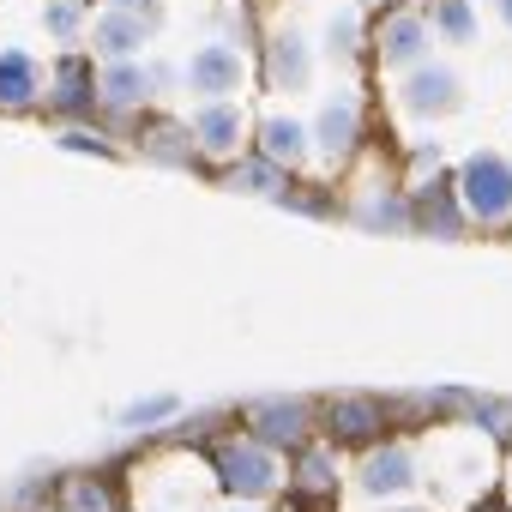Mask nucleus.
Instances as JSON below:
<instances>
[{
  "instance_id": "obj_1",
  "label": "nucleus",
  "mask_w": 512,
  "mask_h": 512,
  "mask_svg": "<svg viewBox=\"0 0 512 512\" xmlns=\"http://www.w3.org/2000/svg\"><path fill=\"white\" fill-rule=\"evenodd\" d=\"M211 482L223 494H235V506H260L290 482V470H284V458L272 446L247 440V434H223L211 446Z\"/></svg>"
},
{
  "instance_id": "obj_2",
  "label": "nucleus",
  "mask_w": 512,
  "mask_h": 512,
  "mask_svg": "<svg viewBox=\"0 0 512 512\" xmlns=\"http://www.w3.org/2000/svg\"><path fill=\"white\" fill-rule=\"evenodd\" d=\"M452 193H458V211L470 229H500L512 223V157L500 151H470L452 175Z\"/></svg>"
},
{
  "instance_id": "obj_3",
  "label": "nucleus",
  "mask_w": 512,
  "mask_h": 512,
  "mask_svg": "<svg viewBox=\"0 0 512 512\" xmlns=\"http://www.w3.org/2000/svg\"><path fill=\"white\" fill-rule=\"evenodd\" d=\"M163 31V7L157 0H139L133 13H121V7H97L91 13V25H85V55L91 61H145V49H151V37Z\"/></svg>"
},
{
  "instance_id": "obj_4",
  "label": "nucleus",
  "mask_w": 512,
  "mask_h": 512,
  "mask_svg": "<svg viewBox=\"0 0 512 512\" xmlns=\"http://www.w3.org/2000/svg\"><path fill=\"white\" fill-rule=\"evenodd\" d=\"M368 49H374V61H380L386 73L404 79L410 67L434 61V31H428L422 7H380L374 25H368Z\"/></svg>"
},
{
  "instance_id": "obj_5",
  "label": "nucleus",
  "mask_w": 512,
  "mask_h": 512,
  "mask_svg": "<svg viewBox=\"0 0 512 512\" xmlns=\"http://www.w3.org/2000/svg\"><path fill=\"white\" fill-rule=\"evenodd\" d=\"M308 428H314V404H302V398H253V404H241V434L272 446V452H302Z\"/></svg>"
},
{
  "instance_id": "obj_6",
  "label": "nucleus",
  "mask_w": 512,
  "mask_h": 512,
  "mask_svg": "<svg viewBox=\"0 0 512 512\" xmlns=\"http://www.w3.org/2000/svg\"><path fill=\"white\" fill-rule=\"evenodd\" d=\"M43 109L55 115V127L97 121V61L79 55V49H67L55 61V73H49V85H43Z\"/></svg>"
},
{
  "instance_id": "obj_7",
  "label": "nucleus",
  "mask_w": 512,
  "mask_h": 512,
  "mask_svg": "<svg viewBox=\"0 0 512 512\" xmlns=\"http://www.w3.org/2000/svg\"><path fill=\"white\" fill-rule=\"evenodd\" d=\"M181 85H187L199 103L235 97V91L247 85V55H241L229 37H211V43H199V49L187 55V67H181Z\"/></svg>"
},
{
  "instance_id": "obj_8",
  "label": "nucleus",
  "mask_w": 512,
  "mask_h": 512,
  "mask_svg": "<svg viewBox=\"0 0 512 512\" xmlns=\"http://www.w3.org/2000/svg\"><path fill=\"white\" fill-rule=\"evenodd\" d=\"M187 133H193V151L199 163H235L247 151V109L235 97H217V103H199L187 115Z\"/></svg>"
},
{
  "instance_id": "obj_9",
  "label": "nucleus",
  "mask_w": 512,
  "mask_h": 512,
  "mask_svg": "<svg viewBox=\"0 0 512 512\" xmlns=\"http://www.w3.org/2000/svg\"><path fill=\"white\" fill-rule=\"evenodd\" d=\"M398 109L416 115V121H440V115H458L464 109V79L440 61H422L398 79Z\"/></svg>"
},
{
  "instance_id": "obj_10",
  "label": "nucleus",
  "mask_w": 512,
  "mask_h": 512,
  "mask_svg": "<svg viewBox=\"0 0 512 512\" xmlns=\"http://www.w3.org/2000/svg\"><path fill=\"white\" fill-rule=\"evenodd\" d=\"M416 482H422V464H416V446H404V440H380V446H368L362 464H356V488L374 494V500H398V494H410Z\"/></svg>"
},
{
  "instance_id": "obj_11",
  "label": "nucleus",
  "mask_w": 512,
  "mask_h": 512,
  "mask_svg": "<svg viewBox=\"0 0 512 512\" xmlns=\"http://www.w3.org/2000/svg\"><path fill=\"white\" fill-rule=\"evenodd\" d=\"M326 428H332V440L338 446H380V440H392V410H386V398H362V392H350V398H332L326 404Z\"/></svg>"
},
{
  "instance_id": "obj_12",
  "label": "nucleus",
  "mask_w": 512,
  "mask_h": 512,
  "mask_svg": "<svg viewBox=\"0 0 512 512\" xmlns=\"http://www.w3.org/2000/svg\"><path fill=\"white\" fill-rule=\"evenodd\" d=\"M308 139H314V151H320V157L350 163V157H356V145H362V103H356L350 91H332V97L320 103V115L308 121Z\"/></svg>"
},
{
  "instance_id": "obj_13",
  "label": "nucleus",
  "mask_w": 512,
  "mask_h": 512,
  "mask_svg": "<svg viewBox=\"0 0 512 512\" xmlns=\"http://www.w3.org/2000/svg\"><path fill=\"white\" fill-rule=\"evenodd\" d=\"M157 103L151 61H97V115H139Z\"/></svg>"
},
{
  "instance_id": "obj_14",
  "label": "nucleus",
  "mask_w": 512,
  "mask_h": 512,
  "mask_svg": "<svg viewBox=\"0 0 512 512\" xmlns=\"http://www.w3.org/2000/svg\"><path fill=\"white\" fill-rule=\"evenodd\" d=\"M247 151H260L266 163H278V169L290 175V169H302V163L314 157V139H308V121H302V115L272 109V115L253 121V145H247Z\"/></svg>"
},
{
  "instance_id": "obj_15",
  "label": "nucleus",
  "mask_w": 512,
  "mask_h": 512,
  "mask_svg": "<svg viewBox=\"0 0 512 512\" xmlns=\"http://www.w3.org/2000/svg\"><path fill=\"white\" fill-rule=\"evenodd\" d=\"M266 85L278 97H302L314 85V43L302 31H278L266 43Z\"/></svg>"
},
{
  "instance_id": "obj_16",
  "label": "nucleus",
  "mask_w": 512,
  "mask_h": 512,
  "mask_svg": "<svg viewBox=\"0 0 512 512\" xmlns=\"http://www.w3.org/2000/svg\"><path fill=\"white\" fill-rule=\"evenodd\" d=\"M43 85H49V67L31 55V49H0V109H43Z\"/></svg>"
},
{
  "instance_id": "obj_17",
  "label": "nucleus",
  "mask_w": 512,
  "mask_h": 512,
  "mask_svg": "<svg viewBox=\"0 0 512 512\" xmlns=\"http://www.w3.org/2000/svg\"><path fill=\"white\" fill-rule=\"evenodd\" d=\"M410 229L440 235V241H458V235L470 229V223H464V211H458V193H452V181H446V175L410 193Z\"/></svg>"
},
{
  "instance_id": "obj_18",
  "label": "nucleus",
  "mask_w": 512,
  "mask_h": 512,
  "mask_svg": "<svg viewBox=\"0 0 512 512\" xmlns=\"http://www.w3.org/2000/svg\"><path fill=\"white\" fill-rule=\"evenodd\" d=\"M422 19H428L434 43H446V49H470V43L482 37L476 0H428V7H422Z\"/></svg>"
},
{
  "instance_id": "obj_19",
  "label": "nucleus",
  "mask_w": 512,
  "mask_h": 512,
  "mask_svg": "<svg viewBox=\"0 0 512 512\" xmlns=\"http://www.w3.org/2000/svg\"><path fill=\"white\" fill-rule=\"evenodd\" d=\"M139 145H145V157H151V163H163V169H199V151H193V133H187V121H169V115H157V121L139 133Z\"/></svg>"
},
{
  "instance_id": "obj_20",
  "label": "nucleus",
  "mask_w": 512,
  "mask_h": 512,
  "mask_svg": "<svg viewBox=\"0 0 512 512\" xmlns=\"http://www.w3.org/2000/svg\"><path fill=\"white\" fill-rule=\"evenodd\" d=\"M223 187L229 193H260V199H284V187H290V175L278 169V163H266L260 151H241L229 169H223Z\"/></svg>"
},
{
  "instance_id": "obj_21",
  "label": "nucleus",
  "mask_w": 512,
  "mask_h": 512,
  "mask_svg": "<svg viewBox=\"0 0 512 512\" xmlns=\"http://www.w3.org/2000/svg\"><path fill=\"white\" fill-rule=\"evenodd\" d=\"M344 211L368 229H410V193H392V187H362Z\"/></svg>"
},
{
  "instance_id": "obj_22",
  "label": "nucleus",
  "mask_w": 512,
  "mask_h": 512,
  "mask_svg": "<svg viewBox=\"0 0 512 512\" xmlns=\"http://www.w3.org/2000/svg\"><path fill=\"white\" fill-rule=\"evenodd\" d=\"M61 500H67V512H127V506H121V482H109V476H97V470L67 476V482H61Z\"/></svg>"
},
{
  "instance_id": "obj_23",
  "label": "nucleus",
  "mask_w": 512,
  "mask_h": 512,
  "mask_svg": "<svg viewBox=\"0 0 512 512\" xmlns=\"http://www.w3.org/2000/svg\"><path fill=\"white\" fill-rule=\"evenodd\" d=\"M85 25H91L85 0H49V7H43V31H49L61 49H79V43H85Z\"/></svg>"
},
{
  "instance_id": "obj_24",
  "label": "nucleus",
  "mask_w": 512,
  "mask_h": 512,
  "mask_svg": "<svg viewBox=\"0 0 512 512\" xmlns=\"http://www.w3.org/2000/svg\"><path fill=\"white\" fill-rule=\"evenodd\" d=\"M332 482H338V464H332V452H320V446H302V452H296V494H314V500H326V494H332Z\"/></svg>"
},
{
  "instance_id": "obj_25",
  "label": "nucleus",
  "mask_w": 512,
  "mask_h": 512,
  "mask_svg": "<svg viewBox=\"0 0 512 512\" xmlns=\"http://www.w3.org/2000/svg\"><path fill=\"white\" fill-rule=\"evenodd\" d=\"M368 49V25H362V13H332V25H326V55L344 67V61H356Z\"/></svg>"
},
{
  "instance_id": "obj_26",
  "label": "nucleus",
  "mask_w": 512,
  "mask_h": 512,
  "mask_svg": "<svg viewBox=\"0 0 512 512\" xmlns=\"http://www.w3.org/2000/svg\"><path fill=\"white\" fill-rule=\"evenodd\" d=\"M175 416H181V398H175V392H157V398H133V404L121 410V428L139 434V428H163V422H175Z\"/></svg>"
},
{
  "instance_id": "obj_27",
  "label": "nucleus",
  "mask_w": 512,
  "mask_h": 512,
  "mask_svg": "<svg viewBox=\"0 0 512 512\" xmlns=\"http://www.w3.org/2000/svg\"><path fill=\"white\" fill-rule=\"evenodd\" d=\"M55 145H61V151H79V157H115L109 133H97L91 121H67V127H55Z\"/></svg>"
},
{
  "instance_id": "obj_28",
  "label": "nucleus",
  "mask_w": 512,
  "mask_h": 512,
  "mask_svg": "<svg viewBox=\"0 0 512 512\" xmlns=\"http://www.w3.org/2000/svg\"><path fill=\"white\" fill-rule=\"evenodd\" d=\"M488 7H494V19H500V25L512 31V0H488Z\"/></svg>"
},
{
  "instance_id": "obj_29",
  "label": "nucleus",
  "mask_w": 512,
  "mask_h": 512,
  "mask_svg": "<svg viewBox=\"0 0 512 512\" xmlns=\"http://www.w3.org/2000/svg\"><path fill=\"white\" fill-rule=\"evenodd\" d=\"M103 7H121V13H133V7H139V0H103Z\"/></svg>"
},
{
  "instance_id": "obj_30",
  "label": "nucleus",
  "mask_w": 512,
  "mask_h": 512,
  "mask_svg": "<svg viewBox=\"0 0 512 512\" xmlns=\"http://www.w3.org/2000/svg\"><path fill=\"white\" fill-rule=\"evenodd\" d=\"M362 7H392V0H362Z\"/></svg>"
},
{
  "instance_id": "obj_31",
  "label": "nucleus",
  "mask_w": 512,
  "mask_h": 512,
  "mask_svg": "<svg viewBox=\"0 0 512 512\" xmlns=\"http://www.w3.org/2000/svg\"><path fill=\"white\" fill-rule=\"evenodd\" d=\"M229 512H260V506H229Z\"/></svg>"
}]
</instances>
